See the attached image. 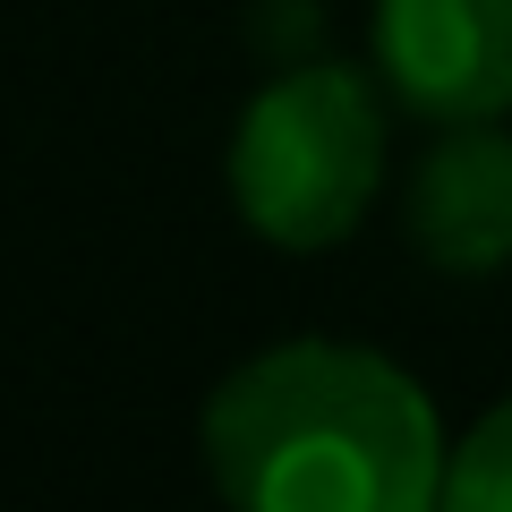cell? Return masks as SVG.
I'll return each instance as SVG.
<instances>
[{"label":"cell","mask_w":512,"mask_h":512,"mask_svg":"<svg viewBox=\"0 0 512 512\" xmlns=\"http://www.w3.org/2000/svg\"><path fill=\"white\" fill-rule=\"evenodd\" d=\"M444 453L427 384L325 333L239 359L205 402V478L231 512H436Z\"/></svg>","instance_id":"obj_1"},{"label":"cell","mask_w":512,"mask_h":512,"mask_svg":"<svg viewBox=\"0 0 512 512\" xmlns=\"http://www.w3.org/2000/svg\"><path fill=\"white\" fill-rule=\"evenodd\" d=\"M384 188V103L342 60H299L256 86L231 128V205L274 248H333Z\"/></svg>","instance_id":"obj_2"},{"label":"cell","mask_w":512,"mask_h":512,"mask_svg":"<svg viewBox=\"0 0 512 512\" xmlns=\"http://www.w3.org/2000/svg\"><path fill=\"white\" fill-rule=\"evenodd\" d=\"M376 69L419 120L512 111V0H376Z\"/></svg>","instance_id":"obj_3"},{"label":"cell","mask_w":512,"mask_h":512,"mask_svg":"<svg viewBox=\"0 0 512 512\" xmlns=\"http://www.w3.org/2000/svg\"><path fill=\"white\" fill-rule=\"evenodd\" d=\"M402 231L436 274H461V282L504 274L512 265V128L504 120H453L419 154Z\"/></svg>","instance_id":"obj_4"},{"label":"cell","mask_w":512,"mask_h":512,"mask_svg":"<svg viewBox=\"0 0 512 512\" xmlns=\"http://www.w3.org/2000/svg\"><path fill=\"white\" fill-rule=\"evenodd\" d=\"M436 512H512V393L444 453V495Z\"/></svg>","instance_id":"obj_5"}]
</instances>
